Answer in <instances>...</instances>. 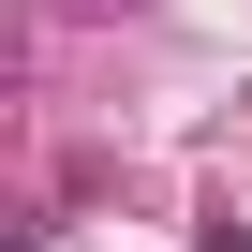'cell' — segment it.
<instances>
[{"instance_id":"1","label":"cell","mask_w":252,"mask_h":252,"mask_svg":"<svg viewBox=\"0 0 252 252\" xmlns=\"http://www.w3.org/2000/svg\"><path fill=\"white\" fill-rule=\"evenodd\" d=\"M193 252H252V237H237V222H208V237H193Z\"/></svg>"}]
</instances>
